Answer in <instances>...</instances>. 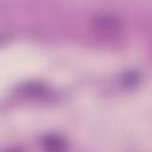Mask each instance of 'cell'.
<instances>
[{"mask_svg": "<svg viewBox=\"0 0 152 152\" xmlns=\"http://www.w3.org/2000/svg\"><path fill=\"white\" fill-rule=\"evenodd\" d=\"M94 26L97 31L103 33H113L120 28L119 20L109 14H100L94 18Z\"/></svg>", "mask_w": 152, "mask_h": 152, "instance_id": "6da1fadb", "label": "cell"}, {"mask_svg": "<svg viewBox=\"0 0 152 152\" xmlns=\"http://www.w3.org/2000/svg\"><path fill=\"white\" fill-rule=\"evenodd\" d=\"M43 150L44 152H65L66 150V145L65 141L59 137V135H46L43 141Z\"/></svg>", "mask_w": 152, "mask_h": 152, "instance_id": "7a4b0ae2", "label": "cell"}, {"mask_svg": "<svg viewBox=\"0 0 152 152\" xmlns=\"http://www.w3.org/2000/svg\"><path fill=\"white\" fill-rule=\"evenodd\" d=\"M6 152H23V151L19 150V148H11V150H8V151H6Z\"/></svg>", "mask_w": 152, "mask_h": 152, "instance_id": "3957f363", "label": "cell"}]
</instances>
